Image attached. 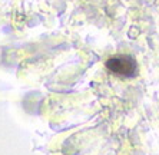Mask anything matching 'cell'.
<instances>
[{"mask_svg":"<svg viewBox=\"0 0 159 155\" xmlns=\"http://www.w3.org/2000/svg\"><path fill=\"white\" fill-rule=\"evenodd\" d=\"M106 68L116 76L133 78L138 73V62L130 55H116L106 60Z\"/></svg>","mask_w":159,"mask_h":155,"instance_id":"6da1fadb","label":"cell"}]
</instances>
